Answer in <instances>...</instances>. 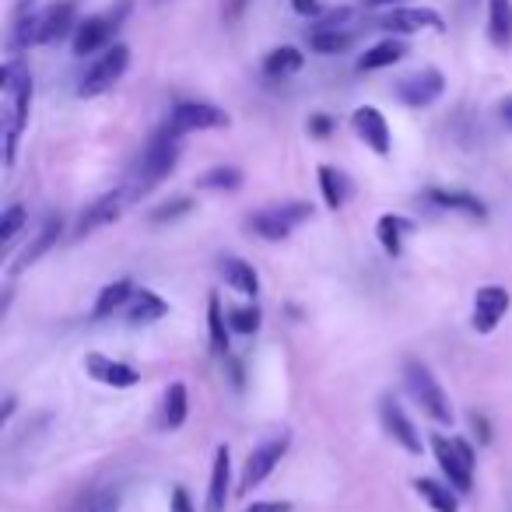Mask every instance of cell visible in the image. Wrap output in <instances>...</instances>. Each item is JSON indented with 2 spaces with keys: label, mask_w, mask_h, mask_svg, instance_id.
Wrapping results in <instances>:
<instances>
[{
  "label": "cell",
  "mask_w": 512,
  "mask_h": 512,
  "mask_svg": "<svg viewBox=\"0 0 512 512\" xmlns=\"http://www.w3.org/2000/svg\"><path fill=\"white\" fill-rule=\"evenodd\" d=\"M0 92H4V165H15L18 155V137H22L25 123H29L32 106V74L18 60L4 64L0 71Z\"/></svg>",
  "instance_id": "1"
},
{
  "label": "cell",
  "mask_w": 512,
  "mask_h": 512,
  "mask_svg": "<svg viewBox=\"0 0 512 512\" xmlns=\"http://www.w3.org/2000/svg\"><path fill=\"white\" fill-rule=\"evenodd\" d=\"M81 25L78 4L74 0H57L50 8H43L39 15H22L11 36V50H25V46H53L60 39L74 36Z\"/></svg>",
  "instance_id": "2"
},
{
  "label": "cell",
  "mask_w": 512,
  "mask_h": 512,
  "mask_svg": "<svg viewBox=\"0 0 512 512\" xmlns=\"http://www.w3.org/2000/svg\"><path fill=\"white\" fill-rule=\"evenodd\" d=\"M179 137L176 130L165 123L162 130L151 134V141L144 144L141 158H137V169H134V179H130V197H144L148 190H155L179 162Z\"/></svg>",
  "instance_id": "3"
},
{
  "label": "cell",
  "mask_w": 512,
  "mask_h": 512,
  "mask_svg": "<svg viewBox=\"0 0 512 512\" xmlns=\"http://www.w3.org/2000/svg\"><path fill=\"white\" fill-rule=\"evenodd\" d=\"M404 383H407V393L414 397V404H418L428 418L439 421V425H453V407H449L446 390H442L439 379L432 376V369H428L425 362L411 358V362L404 365Z\"/></svg>",
  "instance_id": "4"
},
{
  "label": "cell",
  "mask_w": 512,
  "mask_h": 512,
  "mask_svg": "<svg viewBox=\"0 0 512 512\" xmlns=\"http://www.w3.org/2000/svg\"><path fill=\"white\" fill-rule=\"evenodd\" d=\"M432 453L446 481L460 495H467L474 488V449H470V442L460 439V435H432Z\"/></svg>",
  "instance_id": "5"
},
{
  "label": "cell",
  "mask_w": 512,
  "mask_h": 512,
  "mask_svg": "<svg viewBox=\"0 0 512 512\" xmlns=\"http://www.w3.org/2000/svg\"><path fill=\"white\" fill-rule=\"evenodd\" d=\"M127 15H130V0H116V8H106L102 15L85 18L78 25V32H74V53L78 57H92L99 50H109Z\"/></svg>",
  "instance_id": "6"
},
{
  "label": "cell",
  "mask_w": 512,
  "mask_h": 512,
  "mask_svg": "<svg viewBox=\"0 0 512 512\" xmlns=\"http://www.w3.org/2000/svg\"><path fill=\"white\" fill-rule=\"evenodd\" d=\"M309 214H313V207L302 204V200H295V204L264 207V211L249 214L246 228L253 235H260V239H267V242H281V239H288V235H292L295 228L309 218Z\"/></svg>",
  "instance_id": "7"
},
{
  "label": "cell",
  "mask_w": 512,
  "mask_h": 512,
  "mask_svg": "<svg viewBox=\"0 0 512 512\" xmlns=\"http://www.w3.org/2000/svg\"><path fill=\"white\" fill-rule=\"evenodd\" d=\"M127 67H130V50L123 43H113L109 50L99 53V60H95L85 74H81L78 95H81V99H95V95L109 92V88H113L116 81L127 74Z\"/></svg>",
  "instance_id": "8"
},
{
  "label": "cell",
  "mask_w": 512,
  "mask_h": 512,
  "mask_svg": "<svg viewBox=\"0 0 512 512\" xmlns=\"http://www.w3.org/2000/svg\"><path fill=\"white\" fill-rule=\"evenodd\" d=\"M169 127L176 134H193V130H221L228 127V113L211 102H176L169 113Z\"/></svg>",
  "instance_id": "9"
},
{
  "label": "cell",
  "mask_w": 512,
  "mask_h": 512,
  "mask_svg": "<svg viewBox=\"0 0 512 512\" xmlns=\"http://www.w3.org/2000/svg\"><path fill=\"white\" fill-rule=\"evenodd\" d=\"M288 442H292V439H288V435H281V439H271V442H264L260 449H253V453H249V460H246V470H242L239 491L260 488V484H264L267 477L274 474V467L285 460Z\"/></svg>",
  "instance_id": "10"
},
{
  "label": "cell",
  "mask_w": 512,
  "mask_h": 512,
  "mask_svg": "<svg viewBox=\"0 0 512 512\" xmlns=\"http://www.w3.org/2000/svg\"><path fill=\"white\" fill-rule=\"evenodd\" d=\"M509 306H512L509 288H502V285L477 288V295H474V320H470V323H474L477 334H495L498 323H502L505 313H509Z\"/></svg>",
  "instance_id": "11"
},
{
  "label": "cell",
  "mask_w": 512,
  "mask_h": 512,
  "mask_svg": "<svg viewBox=\"0 0 512 512\" xmlns=\"http://www.w3.org/2000/svg\"><path fill=\"white\" fill-rule=\"evenodd\" d=\"M442 92H446V78H442L435 67H425V71H418V74H407V78H400V85H397V99L411 109L432 106Z\"/></svg>",
  "instance_id": "12"
},
{
  "label": "cell",
  "mask_w": 512,
  "mask_h": 512,
  "mask_svg": "<svg viewBox=\"0 0 512 512\" xmlns=\"http://www.w3.org/2000/svg\"><path fill=\"white\" fill-rule=\"evenodd\" d=\"M379 421H383L386 435H390V439L397 442V446H404L407 453L418 456L421 449H425V442H421V435H418V428H414V421L407 418L404 407H400L393 397L379 400Z\"/></svg>",
  "instance_id": "13"
},
{
  "label": "cell",
  "mask_w": 512,
  "mask_h": 512,
  "mask_svg": "<svg viewBox=\"0 0 512 512\" xmlns=\"http://www.w3.org/2000/svg\"><path fill=\"white\" fill-rule=\"evenodd\" d=\"M376 25H379V29H386V32H397V36L421 32V29H432V32L446 29L442 15H439V11H432V8H390Z\"/></svg>",
  "instance_id": "14"
},
{
  "label": "cell",
  "mask_w": 512,
  "mask_h": 512,
  "mask_svg": "<svg viewBox=\"0 0 512 512\" xmlns=\"http://www.w3.org/2000/svg\"><path fill=\"white\" fill-rule=\"evenodd\" d=\"M85 372L95 383L113 386V390H130V386L141 383V372H137L134 365L116 362V358H106V355H99V351H92V355L85 358Z\"/></svg>",
  "instance_id": "15"
},
{
  "label": "cell",
  "mask_w": 512,
  "mask_h": 512,
  "mask_svg": "<svg viewBox=\"0 0 512 512\" xmlns=\"http://www.w3.org/2000/svg\"><path fill=\"white\" fill-rule=\"evenodd\" d=\"M351 127L379 158L390 155V123H386V116L376 106H358L355 116H351Z\"/></svg>",
  "instance_id": "16"
},
{
  "label": "cell",
  "mask_w": 512,
  "mask_h": 512,
  "mask_svg": "<svg viewBox=\"0 0 512 512\" xmlns=\"http://www.w3.org/2000/svg\"><path fill=\"white\" fill-rule=\"evenodd\" d=\"M425 204L439 207V211H449V214H463V218H474V221H484L488 218V207L467 190H442V186H428L425 193Z\"/></svg>",
  "instance_id": "17"
},
{
  "label": "cell",
  "mask_w": 512,
  "mask_h": 512,
  "mask_svg": "<svg viewBox=\"0 0 512 512\" xmlns=\"http://www.w3.org/2000/svg\"><path fill=\"white\" fill-rule=\"evenodd\" d=\"M123 197H127L123 190H113V193H106V197L95 200V204H88L85 214L78 218V225H74V239H85V235L113 225V221L123 214Z\"/></svg>",
  "instance_id": "18"
},
{
  "label": "cell",
  "mask_w": 512,
  "mask_h": 512,
  "mask_svg": "<svg viewBox=\"0 0 512 512\" xmlns=\"http://www.w3.org/2000/svg\"><path fill=\"white\" fill-rule=\"evenodd\" d=\"M60 235H64V218H60V214H46L43 225H39V232H36V239L22 249V256H18V264L11 267V274H22V271H29V267H36L39 260L57 246Z\"/></svg>",
  "instance_id": "19"
},
{
  "label": "cell",
  "mask_w": 512,
  "mask_h": 512,
  "mask_svg": "<svg viewBox=\"0 0 512 512\" xmlns=\"http://www.w3.org/2000/svg\"><path fill=\"white\" fill-rule=\"evenodd\" d=\"M165 313H169V302H165L162 295L151 292V288H134V295H130V302H127L130 327H148V323L162 320Z\"/></svg>",
  "instance_id": "20"
},
{
  "label": "cell",
  "mask_w": 512,
  "mask_h": 512,
  "mask_svg": "<svg viewBox=\"0 0 512 512\" xmlns=\"http://www.w3.org/2000/svg\"><path fill=\"white\" fill-rule=\"evenodd\" d=\"M221 278H225V285L232 288V292L246 295V299L260 295V274L253 271V264H246L239 256H225V260H221Z\"/></svg>",
  "instance_id": "21"
},
{
  "label": "cell",
  "mask_w": 512,
  "mask_h": 512,
  "mask_svg": "<svg viewBox=\"0 0 512 512\" xmlns=\"http://www.w3.org/2000/svg\"><path fill=\"white\" fill-rule=\"evenodd\" d=\"M228 474H232V463H228V446L221 442V446L214 449L211 488H207V512H225V505H228Z\"/></svg>",
  "instance_id": "22"
},
{
  "label": "cell",
  "mask_w": 512,
  "mask_h": 512,
  "mask_svg": "<svg viewBox=\"0 0 512 512\" xmlns=\"http://www.w3.org/2000/svg\"><path fill=\"white\" fill-rule=\"evenodd\" d=\"M414 232V221L404 218V214H383L376 221V235H379V246L386 249L390 256L404 253V239Z\"/></svg>",
  "instance_id": "23"
},
{
  "label": "cell",
  "mask_w": 512,
  "mask_h": 512,
  "mask_svg": "<svg viewBox=\"0 0 512 512\" xmlns=\"http://www.w3.org/2000/svg\"><path fill=\"white\" fill-rule=\"evenodd\" d=\"M414 491L432 505V512H460V498H456V488L449 481L442 484V481H432V477H418Z\"/></svg>",
  "instance_id": "24"
},
{
  "label": "cell",
  "mask_w": 512,
  "mask_h": 512,
  "mask_svg": "<svg viewBox=\"0 0 512 512\" xmlns=\"http://www.w3.org/2000/svg\"><path fill=\"white\" fill-rule=\"evenodd\" d=\"M407 57V43L400 39H383V43L369 46L358 60V71H383V67H393Z\"/></svg>",
  "instance_id": "25"
},
{
  "label": "cell",
  "mask_w": 512,
  "mask_h": 512,
  "mask_svg": "<svg viewBox=\"0 0 512 512\" xmlns=\"http://www.w3.org/2000/svg\"><path fill=\"white\" fill-rule=\"evenodd\" d=\"M488 39L495 50L512 43V0H488Z\"/></svg>",
  "instance_id": "26"
},
{
  "label": "cell",
  "mask_w": 512,
  "mask_h": 512,
  "mask_svg": "<svg viewBox=\"0 0 512 512\" xmlns=\"http://www.w3.org/2000/svg\"><path fill=\"white\" fill-rule=\"evenodd\" d=\"M316 176H320V190H323L327 207H330V211H341V207L348 204V197H351L348 176H344L341 169H334V165H320V169H316Z\"/></svg>",
  "instance_id": "27"
},
{
  "label": "cell",
  "mask_w": 512,
  "mask_h": 512,
  "mask_svg": "<svg viewBox=\"0 0 512 512\" xmlns=\"http://www.w3.org/2000/svg\"><path fill=\"white\" fill-rule=\"evenodd\" d=\"M186 414H190V393H186L183 383H172L169 390H165V400H162V428L165 432L183 428Z\"/></svg>",
  "instance_id": "28"
},
{
  "label": "cell",
  "mask_w": 512,
  "mask_h": 512,
  "mask_svg": "<svg viewBox=\"0 0 512 512\" xmlns=\"http://www.w3.org/2000/svg\"><path fill=\"white\" fill-rule=\"evenodd\" d=\"M130 295H134V285H130L127 278H123V281H113V285H106V288H102V292H99V299H95L92 316H95V320H109V316H113V313H120V309H127Z\"/></svg>",
  "instance_id": "29"
},
{
  "label": "cell",
  "mask_w": 512,
  "mask_h": 512,
  "mask_svg": "<svg viewBox=\"0 0 512 512\" xmlns=\"http://www.w3.org/2000/svg\"><path fill=\"white\" fill-rule=\"evenodd\" d=\"M302 64H306V57H302L295 46H278V50L267 53L264 74L267 78H288V74H299Z\"/></svg>",
  "instance_id": "30"
},
{
  "label": "cell",
  "mask_w": 512,
  "mask_h": 512,
  "mask_svg": "<svg viewBox=\"0 0 512 512\" xmlns=\"http://www.w3.org/2000/svg\"><path fill=\"white\" fill-rule=\"evenodd\" d=\"M351 43H355V32H348V29H313L309 32V50L323 53V57L344 53Z\"/></svg>",
  "instance_id": "31"
},
{
  "label": "cell",
  "mask_w": 512,
  "mask_h": 512,
  "mask_svg": "<svg viewBox=\"0 0 512 512\" xmlns=\"http://www.w3.org/2000/svg\"><path fill=\"white\" fill-rule=\"evenodd\" d=\"M207 334H211L214 355H225V351H228V320H225V313H221L218 295H211V299H207Z\"/></svg>",
  "instance_id": "32"
},
{
  "label": "cell",
  "mask_w": 512,
  "mask_h": 512,
  "mask_svg": "<svg viewBox=\"0 0 512 512\" xmlns=\"http://www.w3.org/2000/svg\"><path fill=\"white\" fill-rule=\"evenodd\" d=\"M197 186H204V190H239L242 172L232 169V165H218V169H207L204 176L197 179Z\"/></svg>",
  "instance_id": "33"
},
{
  "label": "cell",
  "mask_w": 512,
  "mask_h": 512,
  "mask_svg": "<svg viewBox=\"0 0 512 512\" xmlns=\"http://www.w3.org/2000/svg\"><path fill=\"white\" fill-rule=\"evenodd\" d=\"M25 221H29V211H25L22 204H11L8 211H4V218H0V242H4V246H11V242H15V235L25 228Z\"/></svg>",
  "instance_id": "34"
},
{
  "label": "cell",
  "mask_w": 512,
  "mask_h": 512,
  "mask_svg": "<svg viewBox=\"0 0 512 512\" xmlns=\"http://www.w3.org/2000/svg\"><path fill=\"white\" fill-rule=\"evenodd\" d=\"M228 327L239 330V334H256L260 330V309L256 306L228 309Z\"/></svg>",
  "instance_id": "35"
},
{
  "label": "cell",
  "mask_w": 512,
  "mask_h": 512,
  "mask_svg": "<svg viewBox=\"0 0 512 512\" xmlns=\"http://www.w3.org/2000/svg\"><path fill=\"white\" fill-rule=\"evenodd\" d=\"M190 211H193V200L190 197H176V200H169V204L158 207V211H151V221H155V225H162V221L183 218V214H190Z\"/></svg>",
  "instance_id": "36"
},
{
  "label": "cell",
  "mask_w": 512,
  "mask_h": 512,
  "mask_svg": "<svg viewBox=\"0 0 512 512\" xmlns=\"http://www.w3.org/2000/svg\"><path fill=\"white\" fill-rule=\"evenodd\" d=\"M85 512H120V495L116 491H102L85 505Z\"/></svg>",
  "instance_id": "37"
},
{
  "label": "cell",
  "mask_w": 512,
  "mask_h": 512,
  "mask_svg": "<svg viewBox=\"0 0 512 512\" xmlns=\"http://www.w3.org/2000/svg\"><path fill=\"white\" fill-rule=\"evenodd\" d=\"M292 8L302 18H320V0H292Z\"/></svg>",
  "instance_id": "38"
},
{
  "label": "cell",
  "mask_w": 512,
  "mask_h": 512,
  "mask_svg": "<svg viewBox=\"0 0 512 512\" xmlns=\"http://www.w3.org/2000/svg\"><path fill=\"white\" fill-rule=\"evenodd\" d=\"M309 130H313L316 137H327L330 130H334V120H330V116H313V120H309Z\"/></svg>",
  "instance_id": "39"
},
{
  "label": "cell",
  "mask_w": 512,
  "mask_h": 512,
  "mask_svg": "<svg viewBox=\"0 0 512 512\" xmlns=\"http://www.w3.org/2000/svg\"><path fill=\"white\" fill-rule=\"evenodd\" d=\"M292 505L288 502H256V505H249L246 512H288Z\"/></svg>",
  "instance_id": "40"
},
{
  "label": "cell",
  "mask_w": 512,
  "mask_h": 512,
  "mask_svg": "<svg viewBox=\"0 0 512 512\" xmlns=\"http://www.w3.org/2000/svg\"><path fill=\"white\" fill-rule=\"evenodd\" d=\"M172 512H193V505H190V498H186L183 488L172 491Z\"/></svg>",
  "instance_id": "41"
},
{
  "label": "cell",
  "mask_w": 512,
  "mask_h": 512,
  "mask_svg": "<svg viewBox=\"0 0 512 512\" xmlns=\"http://www.w3.org/2000/svg\"><path fill=\"white\" fill-rule=\"evenodd\" d=\"M498 113H502V120H505V127L512 130V99H505L502 106H498Z\"/></svg>",
  "instance_id": "42"
},
{
  "label": "cell",
  "mask_w": 512,
  "mask_h": 512,
  "mask_svg": "<svg viewBox=\"0 0 512 512\" xmlns=\"http://www.w3.org/2000/svg\"><path fill=\"white\" fill-rule=\"evenodd\" d=\"M397 0H365V8H393Z\"/></svg>",
  "instance_id": "43"
}]
</instances>
